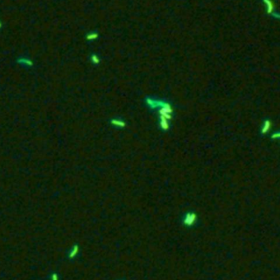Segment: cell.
Here are the masks:
<instances>
[{"label":"cell","mask_w":280,"mask_h":280,"mask_svg":"<svg viewBox=\"0 0 280 280\" xmlns=\"http://www.w3.org/2000/svg\"><path fill=\"white\" fill-rule=\"evenodd\" d=\"M2 26H3V25H2V23H1V21H0V29L2 28Z\"/></svg>","instance_id":"3957f363"},{"label":"cell","mask_w":280,"mask_h":280,"mask_svg":"<svg viewBox=\"0 0 280 280\" xmlns=\"http://www.w3.org/2000/svg\"><path fill=\"white\" fill-rule=\"evenodd\" d=\"M79 247H78L77 245H76V246H75V247H73V248H72V253H71V256H72V257H75V256H76L77 254L79 253Z\"/></svg>","instance_id":"7a4b0ae2"},{"label":"cell","mask_w":280,"mask_h":280,"mask_svg":"<svg viewBox=\"0 0 280 280\" xmlns=\"http://www.w3.org/2000/svg\"><path fill=\"white\" fill-rule=\"evenodd\" d=\"M197 217L194 212H187L182 217V223L187 228H192L196 225Z\"/></svg>","instance_id":"6da1fadb"}]
</instances>
